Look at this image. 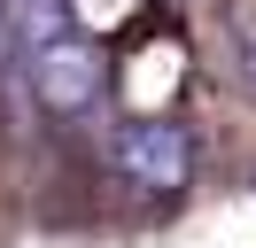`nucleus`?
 I'll return each mask as SVG.
<instances>
[{"instance_id":"nucleus-1","label":"nucleus","mask_w":256,"mask_h":248,"mask_svg":"<svg viewBox=\"0 0 256 248\" xmlns=\"http://www.w3.org/2000/svg\"><path fill=\"white\" fill-rule=\"evenodd\" d=\"M109 170L140 194H178L194 178V140L171 116H124L109 132Z\"/></svg>"},{"instance_id":"nucleus-2","label":"nucleus","mask_w":256,"mask_h":248,"mask_svg":"<svg viewBox=\"0 0 256 248\" xmlns=\"http://www.w3.org/2000/svg\"><path fill=\"white\" fill-rule=\"evenodd\" d=\"M24 78H32V93H39L47 116H94L101 93H109V62H101V46L86 39V31L24 54Z\"/></svg>"},{"instance_id":"nucleus-3","label":"nucleus","mask_w":256,"mask_h":248,"mask_svg":"<svg viewBox=\"0 0 256 248\" xmlns=\"http://www.w3.org/2000/svg\"><path fill=\"white\" fill-rule=\"evenodd\" d=\"M0 31L16 39V54H39L70 39V0H0Z\"/></svg>"},{"instance_id":"nucleus-4","label":"nucleus","mask_w":256,"mask_h":248,"mask_svg":"<svg viewBox=\"0 0 256 248\" xmlns=\"http://www.w3.org/2000/svg\"><path fill=\"white\" fill-rule=\"evenodd\" d=\"M233 46H240V86H248V93H256V31H248V24H240V31H233Z\"/></svg>"}]
</instances>
